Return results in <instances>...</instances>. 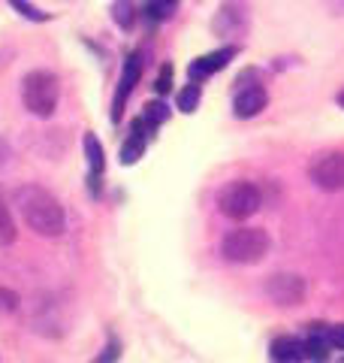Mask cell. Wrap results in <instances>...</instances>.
Here are the masks:
<instances>
[{
  "label": "cell",
  "mask_w": 344,
  "mask_h": 363,
  "mask_svg": "<svg viewBox=\"0 0 344 363\" xmlns=\"http://www.w3.org/2000/svg\"><path fill=\"white\" fill-rule=\"evenodd\" d=\"M16 242V221L13 212H9L6 200L0 197V245H13Z\"/></svg>",
  "instance_id": "15"
},
{
  "label": "cell",
  "mask_w": 344,
  "mask_h": 363,
  "mask_svg": "<svg viewBox=\"0 0 344 363\" xmlns=\"http://www.w3.org/2000/svg\"><path fill=\"white\" fill-rule=\"evenodd\" d=\"M169 118V112H166V106L164 104H148L145 106V124H148V128H157V124H164Z\"/></svg>",
  "instance_id": "19"
},
{
  "label": "cell",
  "mask_w": 344,
  "mask_h": 363,
  "mask_svg": "<svg viewBox=\"0 0 344 363\" xmlns=\"http://www.w3.org/2000/svg\"><path fill=\"white\" fill-rule=\"evenodd\" d=\"M172 6H176V0H151V4H148V16L154 21H164V18H169Z\"/></svg>",
  "instance_id": "20"
},
{
  "label": "cell",
  "mask_w": 344,
  "mask_h": 363,
  "mask_svg": "<svg viewBox=\"0 0 344 363\" xmlns=\"http://www.w3.org/2000/svg\"><path fill=\"white\" fill-rule=\"evenodd\" d=\"M329 342H326V336H320V333H311L308 336V342H305V357L308 360H314V363H326L329 360Z\"/></svg>",
  "instance_id": "16"
},
{
  "label": "cell",
  "mask_w": 344,
  "mask_h": 363,
  "mask_svg": "<svg viewBox=\"0 0 344 363\" xmlns=\"http://www.w3.org/2000/svg\"><path fill=\"white\" fill-rule=\"evenodd\" d=\"M269 248H272V240H269L266 230H260V227H239V230H229L221 240L224 260L239 264V267L260 264V260L269 255Z\"/></svg>",
  "instance_id": "2"
},
{
  "label": "cell",
  "mask_w": 344,
  "mask_h": 363,
  "mask_svg": "<svg viewBox=\"0 0 344 363\" xmlns=\"http://www.w3.org/2000/svg\"><path fill=\"white\" fill-rule=\"evenodd\" d=\"M200 94H202V91H200V85H197V82H193V79H190V82H188L185 88H181V91H178V109L185 112V116H190V112H197Z\"/></svg>",
  "instance_id": "17"
},
{
  "label": "cell",
  "mask_w": 344,
  "mask_h": 363,
  "mask_svg": "<svg viewBox=\"0 0 344 363\" xmlns=\"http://www.w3.org/2000/svg\"><path fill=\"white\" fill-rule=\"evenodd\" d=\"M57 97H61V85H57L55 73L49 70H33L21 82V100L25 109L37 118H52V112L57 109Z\"/></svg>",
  "instance_id": "3"
},
{
  "label": "cell",
  "mask_w": 344,
  "mask_h": 363,
  "mask_svg": "<svg viewBox=\"0 0 344 363\" xmlns=\"http://www.w3.org/2000/svg\"><path fill=\"white\" fill-rule=\"evenodd\" d=\"M18 294L13 288H0V318L4 315H16L18 312Z\"/></svg>",
  "instance_id": "18"
},
{
  "label": "cell",
  "mask_w": 344,
  "mask_h": 363,
  "mask_svg": "<svg viewBox=\"0 0 344 363\" xmlns=\"http://www.w3.org/2000/svg\"><path fill=\"white\" fill-rule=\"evenodd\" d=\"M139 73H142L139 55H130L127 64H124L121 85H118V94H115V104H112V121H121V116H124V104H127V94L136 88V82H139Z\"/></svg>",
  "instance_id": "8"
},
{
  "label": "cell",
  "mask_w": 344,
  "mask_h": 363,
  "mask_svg": "<svg viewBox=\"0 0 344 363\" xmlns=\"http://www.w3.org/2000/svg\"><path fill=\"white\" fill-rule=\"evenodd\" d=\"M260 203L263 197L254 182H229L221 194H217V209L229 221H248L260 209Z\"/></svg>",
  "instance_id": "4"
},
{
  "label": "cell",
  "mask_w": 344,
  "mask_h": 363,
  "mask_svg": "<svg viewBox=\"0 0 344 363\" xmlns=\"http://www.w3.org/2000/svg\"><path fill=\"white\" fill-rule=\"evenodd\" d=\"M269 104V94L263 91L260 85H248V88H239L236 97H233V112L239 118H254L260 116Z\"/></svg>",
  "instance_id": "10"
},
{
  "label": "cell",
  "mask_w": 344,
  "mask_h": 363,
  "mask_svg": "<svg viewBox=\"0 0 344 363\" xmlns=\"http://www.w3.org/2000/svg\"><path fill=\"white\" fill-rule=\"evenodd\" d=\"M248 28V4L245 0H227L221 6V13L214 16L212 30L217 37H239Z\"/></svg>",
  "instance_id": "7"
},
{
  "label": "cell",
  "mask_w": 344,
  "mask_h": 363,
  "mask_svg": "<svg viewBox=\"0 0 344 363\" xmlns=\"http://www.w3.org/2000/svg\"><path fill=\"white\" fill-rule=\"evenodd\" d=\"M142 128H145V118L136 121V130H133V136H130V140L121 145V164H124V167L136 164V161H139V157H142V152H145V136H148V133H142Z\"/></svg>",
  "instance_id": "13"
},
{
  "label": "cell",
  "mask_w": 344,
  "mask_h": 363,
  "mask_svg": "<svg viewBox=\"0 0 344 363\" xmlns=\"http://www.w3.org/2000/svg\"><path fill=\"white\" fill-rule=\"evenodd\" d=\"M266 297L275 303V306H284V309H290V306H299L308 294V285L302 276H296V272H275V276L266 279Z\"/></svg>",
  "instance_id": "5"
},
{
  "label": "cell",
  "mask_w": 344,
  "mask_h": 363,
  "mask_svg": "<svg viewBox=\"0 0 344 363\" xmlns=\"http://www.w3.org/2000/svg\"><path fill=\"white\" fill-rule=\"evenodd\" d=\"M169 88H172V67L166 64L164 70H160V76H157L154 91H157V94H169Z\"/></svg>",
  "instance_id": "23"
},
{
  "label": "cell",
  "mask_w": 344,
  "mask_h": 363,
  "mask_svg": "<svg viewBox=\"0 0 344 363\" xmlns=\"http://www.w3.org/2000/svg\"><path fill=\"white\" fill-rule=\"evenodd\" d=\"M112 18H115V25H118V28L130 30V28H133V21H136L133 0H115V4H112Z\"/></svg>",
  "instance_id": "14"
},
{
  "label": "cell",
  "mask_w": 344,
  "mask_h": 363,
  "mask_svg": "<svg viewBox=\"0 0 344 363\" xmlns=\"http://www.w3.org/2000/svg\"><path fill=\"white\" fill-rule=\"evenodd\" d=\"M118 357H121V345H118V342H109L106 348H103V354H100L94 363H115Z\"/></svg>",
  "instance_id": "24"
},
{
  "label": "cell",
  "mask_w": 344,
  "mask_h": 363,
  "mask_svg": "<svg viewBox=\"0 0 344 363\" xmlns=\"http://www.w3.org/2000/svg\"><path fill=\"white\" fill-rule=\"evenodd\" d=\"M9 6H13V9H21V16L30 18V21H45V18H49L45 13H40L37 6H30L28 0H9Z\"/></svg>",
  "instance_id": "21"
},
{
  "label": "cell",
  "mask_w": 344,
  "mask_h": 363,
  "mask_svg": "<svg viewBox=\"0 0 344 363\" xmlns=\"http://www.w3.org/2000/svg\"><path fill=\"white\" fill-rule=\"evenodd\" d=\"M341 363H344V360H341Z\"/></svg>",
  "instance_id": "26"
},
{
  "label": "cell",
  "mask_w": 344,
  "mask_h": 363,
  "mask_svg": "<svg viewBox=\"0 0 344 363\" xmlns=\"http://www.w3.org/2000/svg\"><path fill=\"white\" fill-rule=\"evenodd\" d=\"M236 45H224V49H217V52H209V55H202V58H197L190 67H188V76L197 82V79H209L212 73L217 70H224V67L229 64V58H236Z\"/></svg>",
  "instance_id": "9"
},
{
  "label": "cell",
  "mask_w": 344,
  "mask_h": 363,
  "mask_svg": "<svg viewBox=\"0 0 344 363\" xmlns=\"http://www.w3.org/2000/svg\"><path fill=\"white\" fill-rule=\"evenodd\" d=\"M326 342H329V348L344 351V324H332L329 327V330H326Z\"/></svg>",
  "instance_id": "22"
},
{
  "label": "cell",
  "mask_w": 344,
  "mask_h": 363,
  "mask_svg": "<svg viewBox=\"0 0 344 363\" xmlns=\"http://www.w3.org/2000/svg\"><path fill=\"white\" fill-rule=\"evenodd\" d=\"M82 145H85V157L91 164V185H94V191H97V179L103 173V167H106V155H103V145H100V140L94 133H85Z\"/></svg>",
  "instance_id": "12"
},
{
  "label": "cell",
  "mask_w": 344,
  "mask_h": 363,
  "mask_svg": "<svg viewBox=\"0 0 344 363\" xmlns=\"http://www.w3.org/2000/svg\"><path fill=\"white\" fill-rule=\"evenodd\" d=\"M13 203L18 215L25 218V224L37 236L55 240V236H61L67 230V212L52 191H45L40 185H21L13 194Z\"/></svg>",
  "instance_id": "1"
},
{
  "label": "cell",
  "mask_w": 344,
  "mask_h": 363,
  "mask_svg": "<svg viewBox=\"0 0 344 363\" xmlns=\"http://www.w3.org/2000/svg\"><path fill=\"white\" fill-rule=\"evenodd\" d=\"M308 176L320 191H341L344 188V152H323L317 155L311 167H308Z\"/></svg>",
  "instance_id": "6"
},
{
  "label": "cell",
  "mask_w": 344,
  "mask_h": 363,
  "mask_svg": "<svg viewBox=\"0 0 344 363\" xmlns=\"http://www.w3.org/2000/svg\"><path fill=\"white\" fill-rule=\"evenodd\" d=\"M272 363H302L305 360V342L296 336H278L269 348Z\"/></svg>",
  "instance_id": "11"
},
{
  "label": "cell",
  "mask_w": 344,
  "mask_h": 363,
  "mask_svg": "<svg viewBox=\"0 0 344 363\" xmlns=\"http://www.w3.org/2000/svg\"><path fill=\"white\" fill-rule=\"evenodd\" d=\"M338 106L344 109V91H341V94H338Z\"/></svg>",
  "instance_id": "25"
}]
</instances>
